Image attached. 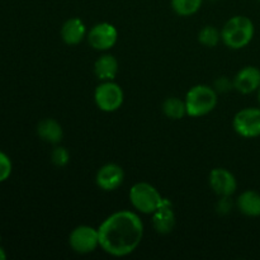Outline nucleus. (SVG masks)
Returning <instances> with one entry per match:
<instances>
[{
  "label": "nucleus",
  "mask_w": 260,
  "mask_h": 260,
  "mask_svg": "<svg viewBox=\"0 0 260 260\" xmlns=\"http://www.w3.org/2000/svg\"><path fill=\"white\" fill-rule=\"evenodd\" d=\"M99 246L113 256L134 253L144 236V223L131 211H118L107 217L98 229Z\"/></svg>",
  "instance_id": "1"
},
{
  "label": "nucleus",
  "mask_w": 260,
  "mask_h": 260,
  "mask_svg": "<svg viewBox=\"0 0 260 260\" xmlns=\"http://www.w3.org/2000/svg\"><path fill=\"white\" fill-rule=\"evenodd\" d=\"M233 124L240 136L246 139L260 136V109L246 108L238 112Z\"/></svg>",
  "instance_id": "7"
},
{
  "label": "nucleus",
  "mask_w": 260,
  "mask_h": 260,
  "mask_svg": "<svg viewBox=\"0 0 260 260\" xmlns=\"http://www.w3.org/2000/svg\"><path fill=\"white\" fill-rule=\"evenodd\" d=\"M37 134L43 141L50 142V144H58L62 140L63 132L57 121L52 118H46L38 124Z\"/></svg>",
  "instance_id": "15"
},
{
  "label": "nucleus",
  "mask_w": 260,
  "mask_h": 260,
  "mask_svg": "<svg viewBox=\"0 0 260 260\" xmlns=\"http://www.w3.org/2000/svg\"><path fill=\"white\" fill-rule=\"evenodd\" d=\"M162 112L165 116L170 119H180L187 114V107H185V102L182 99L175 98H168L162 104Z\"/></svg>",
  "instance_id": "17"
},
{
  "label": "nucleus",
  "mask_w": 260,
  "mask_h": 260,
  "mask_svg": "<svg viewBox=\"0 0 260 260\" xmlns=\"http://www.w3.org/2000/svg\"><path fill=\"white\" fill-rule=\"evenodd\" d=\"M152 215V225L157 233L162 235L172 233L175 225V215L169 201H162L161 205Z\"/></svg>",
  "instance_id": "12"
},
{
  "label": "nucleus",
  "mask_w": 260,
  "mask_h": 260,
  "mask_svg": "<svg viewBox=\"0 0 260 260\" xmlns=\"http://www.w3.org/2000/svg\"><path fill=\"white\" fill-rule=\"evenodd\" d=\"M117 38H118V32L111 23L95 24L88 35V41L91 47L99 51H106L113 47L117 42Z\"/></svg>",
  "instance_id": "8"
},
{
  "label": "nucleus",
  "mask_w": 260,
  "mask_h": 260,
  "mask_svg": "<svg viewBox=\"0 0 260 260\" xmlns=\"http://www.w3.org/2000/svg\"><path fill=\"white\" fill-rule=\"evenodd\" d=\"M210 185L213 192L221 197H230L238 188V183L233 173L223 168H217L211 172Z\"/></svg>",
  "instance_id": "9"
},
{
  "label": "nucleus",
  "mask_w": 260,
  "mask_h": 260,
  "mask_svg": "<svg viewBox=\"0 0 260 260\" xmlns=\"http://www.w3.org/2000/svg\"><path fill=\"white\" fill-rule=\"evenodd\" d=\"M51 160H52L53 164L58 168H62L65 165H68L69 160H70V154H69L68 150L62 146L55 147V150L51 154Z\"/></svg>",
  "instance_id": "20"
},
{
  "label": "nucleus",
  "mask_w": 260,
  "mask_h": 260,
  "mask_svg": "<svg viewBox=\"0 0 260 260\" xmlns=\"http://www.w3.org/2000/svg\"><path fill=\"white\" fill-rule=\"evenodd\" d=\"M129 201L137 211L149 215L159 208L164 198L149 183H136L129 190Z\"/></svg>",
  "instance_id": "4"
},
{
  "label": "nucleus",
  "mask_w": 260,
  "mask_h": 260,
  "mask_svg": "<svg viewBox=\"0 0 260 260\" xmlns=\"http://www.w3.org/2000/svg\"><path fill=\"white\" fill-rule=\"evenodd\" d=\"M69 244L78 254H89L99 246V233L91 226L81 225L73 230Z\"/></svg>",
  "instance_id": "6"
},
{
  "label": "nucleus",
  "mask_w": 260,
  "mask_h": 260,
  "mask_svg": "<svg viewBox=\"0 0 260 260\" xmlns=\"http://www.w3.org/2000/svg\"><path fill=\"white\" fill-rule=\"evenodd\" d=\"M86 35L85 24L79 18H70L61 28V37L66 45H78Z\"/></svg>",
  "instance_id": "13"
},
{
  "label": "nucleus",
  "mask_w": 260,
  "mask_h": 260,
  "mask_svg": "<svg viewBox=\"0 0 260 260\" xmlns=\"http://www.w3.org/2000/svg\"><path fill=\"white\" fill-rule=\"evenodd\" d=\"M12 174V161L9 156L0 151V183L5 182Z\"/></svg>",
  "instance_id": "21"
},
{
  "label": "nucleus",
  "mask_w": 260,
  "mask_h": 260,
  "mask_svg": "<svg viewBox=\"0 0 260 260\" xmlns=\"http://www.w3.org/2000/svg\"><path fill=\"white\" fill-rule=\"evenodd\" d=\"M187 114L189 117H202L215 109L217 94L208 85H196L189 89L185 96Z\"/></svg>",
  "instance_id": "3"
},
{
  "label": "nucleus",
  "mask_w": 260,
  "mask_h": 260,
  "mask_svg": "<svg viewBox=\"0 0 260 260\" xmlns=\"http://www.w3.org/2000/svg\"><path fill=\"white\" fill-rule=\"evenodd\" d=\"M4 259H7V254H5L4 249L0 248V260H4Z\"/></svg>",
  "instance_id": "23"
},
{
  "label": "nucleus",
  "mask_w": 260,
  "mask_h": 260,
  "mask_svg": "<svg viewBox=\"0 0 260 260\" xmlns=\"http://www.w3.org/2000/svg\"><path fill=\"white\" fill-rule=\"evenodd\" d=\"M0 239H2V238H0Z\"/></svg>",
  "instance_id": "25"
},
{
  "label": "nucleus",
  "mask_w": 260,
  "mask_h": 260,
  "mask_svg": "<svg viewBox=\"0 0 260 260\" xmlns=\"http://www.w3.org/2000/svg\"><path fill=\"white\" fill-rule=\"evenodd\" d=\"M94 73L98 79L104 81L112 80L118 73V61L112 55H103L95 61Z\"/></svg>",
  "instance_id": "14"
},
{
  "label": "nucleus",
  "mask_w": 260,
  "mask_h": 260,
  "mask_svg": "<svg viewBox=\"0 0 260 260\" xmlns=\"http://www.w3.org/2000/svg\"><path fill=\"white\" fill-rule=\"evenodd\" d=\"M260 70L254 66H246L236 74L234 79V88L243 94H250L259 89Z\"/></svg>",
  "instance_id": "11"
},
{
  "label": "nucleus",
  "mask_w": 260,
  "mask_h": 260,
  "mask_svg": "<svg viewBox=\"0 0 260 260\" xmlns=\"http://www.w3.org/2000/svg\"><path fill=\"white\" fill-rule=\"evenodd\" d=\"M238 208L241 213L250 217L260 216V194L254 190H246L238 198Z\"/></svg>",
  "instance_id": "16"
},
{
  "label": "nucleus",
  "mask_w": 260,
  "mask_h": 260,
  "mask_svg": "<svg viewBox=\"0 0 260 260\" xmlns=\"http://www.w3.org/2000/svg\"><path fill=\"white\" fill-rule=\"evenodd\" d=\"M221 35L218 33V30L216 29L212 25H206L198 35V41L202 43L203 46H207V47H215L216 45L220 41Z\"/></svg>",
  "instance_id": "19"
},
{
  "label": "nucleus",
  "mask_w": 260,
  "mask_h": 260,
  "mask_svg": "<svg viewBox=\"0 0 260 260\" xmlns=\"http://www.w3.org/2000/svg\"><path fill=\"white\" fill-rule=\"evenodd\" d=\"M124 173L119 165L117 164H107L98 170L95 177L96 185L101 189L111 192L117 189L119 185L123 183Z\"/></svg>",
  "instance_id": "10"
},
{
  "label": "nucleus",
  "mask_w": 260,
  "mask_h": 260,
  "mask_svg": "<svg viewBox=\"0 0 260 260\" xmlns=\"http://www.w3.org/2000/svg\"><path fill=\"white\" fill-rule=\"evenodd\" d=\"M123 90L118 84L108 80L96 86L94 99L101 111L114 112L123 103Z\"/></svg>",
  "instance_id": "5"
},
{
  "label": "nucleus",
  "mask_w": 260,
  "mask_h": 260,
  "mask_svg": "<svg viewBox=\"0 0 260 260\" xmlns=\"http://www.w3.org/2000/svg\"><path fill=\"white\" fill-rule=\"evenodd\" d=\"M258 99H259V103H260V86H259V93H258Z\"/></svg>",
  "instance_id": "24"
},
{
  "label": "nucleus",
  "mask_w": 260,
  "mask_h": 260,
  "mask_svg": "<svg viewBox=\"0 0 260 260\" xmlns=\"http://www.w3.org/2000/svg\"><path fill=\"white\" fill-rule=\"evenodd\" d=\"M254 37V24L248 17L236 15L228 20L221 32V38L228 47L240 50L251 42Z\"/></svg>",
  "instance_id": "2"
},
{
  "label": "nucleus",
  "mask_w": 260,
  "mask_h": 260,
  "mask_svg": "<svg viewBox=\"0 0 260 260\" xmlns=\"http://www.w3.org/2000/svg\"><path fill=\"white\" fill-rule=\"evenodd\" d=\"M231 86H234V83L231 84L228 78H220L216 81V88L218 91H228Z\"/></svg>",
  "instance_id": "22"
},
{
  "label": "nucleus",
  "mask_w": 260,
  "mask_h": 260,
  "mask_svg": "<svg viewBox=\"0 0 260 260\" xmlns=\"http://www.w3.org/2000/svg\"><path fill=\"white\" fill-rule=\"evenodd\" d=\"M203 0H172L174 12L180 17H189L200 10Z\"/></svg>",
  "instance_id": "18"
}]
</instances>
